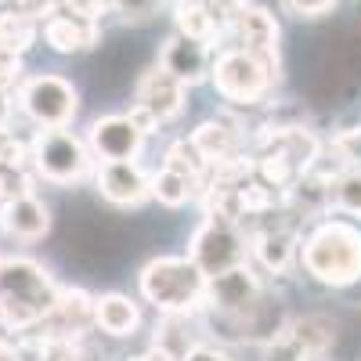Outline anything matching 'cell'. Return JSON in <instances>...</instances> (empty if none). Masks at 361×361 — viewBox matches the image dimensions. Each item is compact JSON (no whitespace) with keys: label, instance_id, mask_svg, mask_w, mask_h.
I'll list each match as a JSON object with an SVG mask.
<instances>
[{"label":"cell","instance_id":"obj_1","mask_svg":"<svg viewBox=\"0 0 361 361\" xmlns=\"http://www.w3.org/2000/svg\"><path fill=\"white\" fill-rule=\"evenodd\" d=\"M58 304V286L51 271L29 257H0V322L29 329L47 322Z\"/></svg>","mask_w":361,"mask_h":361},{"label":"cell","instance_id":"obj_2","mask_svg":"<svg viewBox=\"0 0 361 361\" xmlns=\"http://www.w3.org/2000/svg\"><path fill=\"white\" fill-rule=\"evenodd\" d=\"M304 267L325 286H354L361 279V231L347 221H325L304 238Z\"/></svg>","mask_w":361,"mask_h":361},{"label":"cell","instance_id":"obj_3","mask_svg":"<svg viewBox=\"0 0 361 361\" xmlns=\"http://www.w3.org/2000/svg\"><path fill=\"white\" fill-rule=\"evenodd\" d=\"M206 282L192 257H159L141 267V296L163 314H192L206 304Z\"/></svg>","mask_w":361,"mask_h":361},{"label":"cell","instance_id":"obj_4","mask_svg":"<svg viewBox=\"0 0 361 361\" xmlns=\"http://www.w3.org/2000/svg\"><path fill=\"white\" fill-rule=\"evenodd\" d=\"M188 257L199 264V271L206 279H217V275H224V271L246 264V238L235 228V221L206 214V221L192 235Z\"/></svg>","mask_w":361,"mask_h":361},{"label":"cell","instance_id":"obj_5","mask_svg":"<svg viewBox=\"0 0 361 361\" xmlns=\"http://www.w3.org/2000/svg\"><path fill=\"white\" fill-rule=\"evenodd\" d=\"M18 105L22 112L33 119L37 127L51 130V127H69L73 116H76V87L66 76H54V73H40V76H29L18 90Z\"/></svg>","mask_w":361,"mask_h":361},{"label":"cell","instance_id":"obj_6","mask_svg":"<svg viewBox=\"0 0 361 361\" xmlns=\"http://www.w3.org/2000/svg\"><path fill=\"white\" fill-rule=\"evenodd\" d=\"M33 166L40 177L54 180V185H76L90 173V148L66 127H51L37 134Z\"/></svg>","mask_w":361,"mask_h":361},{"label":"cell","instance_id":"obj_7","mask_svg":"<svg viewBox=\"0 0 361 361\" xmlns=\"http://www.w3.org/2000/svg\"><path fill=\"white\" fill-rule=\"evenodd\" d=\"M214 87H217V94L235 102V105H253L264 98V90L275 83V76H271L257 58L243 47H228L217 54V62H214Z\"/></svg>","mask_w":361,"mask_h":361},{"label":"cell","instance_id":"obj_8","mask_svg":"<svg viewBox=\"0 0 361 361\" xmlns=\"http://www.w3.org/2000/svg\"><path fill=\"white\" fill-rule=\"evenodd\" d=\"M206 304L221 314H228V318H235V322H253L257 311L264 307L260 279L246 264H238V267H231L224 275L206 282Z\"/></svg>","mask_w":361,"mask_h":361},{"label":"cell","instance_id":"obj_9","mask_svg":"<svg viewBox=\"0 0 361 361\" xmlns=\"http://www.w3.org/2000/svg\"><path fill=\"white\" fill-rule=\"evenodd\" d=\"M145 130L134 123V116H102L90 123L87 130V148L105 163H123V159H137L145 148Z\"/></svg>","mask_w":361,"mask_h":361},{"label":"cell","instance_id":"obj_10","mask_svg":"<svg viewBox=\"0 0 361 361\" xmlns=\"http://www.w3.org/2000/svg\"><path fill=\"white\" fill-rule=\"evenodd\" d=\"M231 29L238 37V47L250 51L271 76H279V22H275V15H271L267 8L250 4Z\"/></svg>","mask_w":361,"mask_h":361},{"label":"cell","instance_id":"obj_11","mask_svg":"<svg viewBox=\"0 0 361 361\" xmlns=\"http://www.w3.org/2000/svg\"><path fill=\"white\" fill-rule=\"evenodd\" d=\"M159 66L173 80L192 87V83H202L209 73H214V51H209V44H202V40H192L185 33H173L163 44V51H159Z\"/></svg>","mask_w":361,"mask_h":361},{"label":"cell","instance_id":"obj_12","mask_svg":"<svg viewBox=\"0 0 361 361\" xmlns=\"http://www.w3.org/2000/svg\"><path fill=\"white\" fill-rule=\"evenodd\" d=\"M134 109L148 112L156 123H170L185 112V83L173 80L163 66H156L152 73H145L137 83V102Z\"/></svg>","mask_w":361,"mask_h":361},{"label":"cell","instance_id":"obj_13","mask_svg":"<svg viewBox=\"0 0 361 361\" xmlns=\"http://www.w3.org/2000/svg\"><path fill=\"white\" fill-rule=\"evenodd\" d=\"M98 192L116 206H137L152 195V177H148L134 159L123 163H102L98 170Z\"/></svg>","mask_w":361,"mask_h":361},{"label":"cell","instance_id":"obj_14","mask_svg":"<svg viewBox=\"0 0 361 361\" xmlns=\"http://www.w3.org/2000/svg\"><path fill=\"white\" fill-rule=\"evenodd\" d=\"M44 40L58 54H76L98 44V18L73 15V11H54L44 22Z\"/></svg>","mask_w":361,"mask_h":361},{"label":"cell","instance_id":"obj_15","mask_svg":"<svg viewBox=\"0 0 361 361\" xmlns=\"http://www.w3.org/2000/svg\"><path fill=\"white\" fill-rule=\"evenodd\" d=\"M0 224L8 228V235L33 243V238H44L47 235L51 214H47V206L33 192H15L4 206H0Z\"/></svg>","mask_w":361,"mask_h":361},{"label":"cell","instance_id":"obj_16","mask_svg":"<svg viewBox=\"0 0 361 361\" xmlns=\"http://www.w3.org/2000/svg\"><path fill=\"white\" fill-rule=\"evenodd\" d=\"M94 304L98 300L94 296H87L83 289H66V293H58V304H54V311H51V325L58 329L54 336H80L83 329L94 322Z\"/></svg>","mask_w":361,"mask_h":361},{"label":"cell","instance_id":"obj_17","mask_svg":"<svg viewBox=\"0 0 361 361\" xmlns=\"http://www.w3.org/2000/svg\"><path fill=\"white\" fill-rule=\"evenodd\" d=\"M192 145L199 148V156L206 163L221 166V163H231L238 156V130L231 123H224V119H206V123L195 127Z\"/></svg>","mask_w":361,"mask_h":361},{"label":"cell","instance_id":"obj_18","mask_svg":"<svg viewBox=\"0 0 361 361\" xmlns=\"http://www.w3.org/2000/svg\"><path fill=\"white\" fill-rule=\"evenodd\" d=\"M94 322L109 336H134V329L141 325V311H137V304L130 296L105 293V296H98V304H94Z\"/></svg>","mask_w":361,"mask_h":361},{"label":"cell","instance_id":"obj_19","mask_svg":"<svg viewBox=\"0 0 361 361\" xmlns=\"http://www.w3.org/2000/svg\"><path fill=\"white\" fill-rule=\"evenodd\" d=\"M253 253L267 271H286L296 253V235L289 228H264L253 235Z\"/></svg>","mask_w":361,"mask_h":361},{"label":"cell","instance_id":"obj_20","mask_svg":"<svg viewBox=\"0 0 361 361\" xmlns=\"http://www.w3.org/2000/svg\"><path fill=\"white\" fill-rule=\"evenodd\" d=\"M195 336H199V333H195V322H192L188 314H163L152 347L166 350V354L177 357V361H185V357L195 350Z\"/></svg>","mask_w":361,"mask_h":361},{"label":"cell","instance_id":"obj_21","mask_svg":"<svg viewBox=\"0 0 361 361\" xmlns=\"http://www.w3.org/2000/svg\"><path fill=\"white\" fill-rule=\"evenodd\" d=\"M173 22H177V33H185L192 40H202V44H214L221 37V25L214 22V15L206 11L202 0H177L173 4Z\"/></svg>","mask_w":361,"mask_h":361},{"label":"cell","instance_id":"obj_22","mask_svg":"<svg viewBox=\"0 0 361 361\" xmlns=\"http://www.w3.org/2000/svg\"><path fill=\"white\" fill-rule=\"evenodd\" d=\"M37 33H40V22L29 18L25 11H18V8L0 11V51H8V54H25L29 47H33Z\"/></svg>","mask_w":361,"mask_h":361},{"label":"cell","instance_id":"obj_23","mask_svg":"<svg viewBox=\"0 0 361 361\" xmlns=\"http://www.w3.org/2000/svg\"><path fill=\"white\" fill-rule=\"evenodd\" d=\"M286 340L300 357H318V354L329 350V343H333V325H329L325 318H304V322H296L289 329Z\"/></svg>","mask_w":361,"mask_h":361},{"label":"cell","instance_id":"obj_24","mask_svg":"<svg viewBox=\"0 0 361 361\" xmlns=\"http://www.w3.org/2000/svg\"><path fill=\"white\" fill-rule=\"evenodd\" d=\"M195 188H199V177L192 173H180V170H170L163 166L156 177H152V195L163 202V206H185L195 199Z\"/></svg>","mask_w":361,"mask_h":361},{"label":"cell","instance_id":"obj_25","mask_svg":"<svg viewBox=\"0 0 361 361\" xmlns=\"http://www.w3.org/2000/svg\"><path fill=\"white\" fill-rule=\"evenodd\" d=\"M73 340L69 336H33V340H22L18 343V361H73Z\"/></svg>","mask_w":361,"mask_h":361},{"label":"cell","instance_id":"obj_26","mask_svg":"<svg viewBox=\"0 0 361 361\" xmlns=\"http://www.w3.org/2000/svg\"><path fill=\"white\" fill-rule=\"evenodd\" d=\"M329 199L347 214H361V170H347L329 185Z\"/></svg>","mask_w":361,"mask_h":361},{"label":"cell","instance_id":"obj_27","mask_svg":"<svg viewBox=\"0 0 361 361\" xmlns=\"http://www.w3.org/2000/svg\"><path fill=\"white\" fill-rule=\"evenodd\" d=\"M166 166H170V170H180V173L199 177L202 166H206V159L199 156V148L185 137V141H173V145L166 148Z\"/></svg>","mask_w":361,"mask_h":361},{"label":"cell","instance_id":"obj_28","mask_svg":"<svg viewBox=\"0 0 361 361\" xmlns=\"http://www.w3.org/2000/svg\"><path fill=\"white\" fill-rule=\"evenodd\" d=\"M202 4H206L209 15H214V22L221 25V33H224V29H231L238 22V15L250 8V0H202Z\"/></svg>","mask_w":361,"mask_h":361},{"label":"cell","instance_id":"obj_29","mask_svg":"<svg viewBox=\"0 0 361 361\" xmlns=\"http://www.w3.org/2000/svg\"><path fill=\"white\" fill-rule=\"evenodd\" d=\"M105 4L116 8L127 22H145V18H152L163 8V0H105Z\"/></svg>","mask_w":361,"mask_h":361},{"label":"cell","instance_id":"obj_30","mask_svg":"<svg viewBox=\"0 0 361 361\" xmlns=\"http://www.w3.org/2000/svg\"><path fill=\"white\" fill-rule=\"evenodd\" d=\"M58 4H62V0H18V11H25L29 18H37L40 25L58 11Z\"/></svg>","mask_w":361,"mask_h":361},{"label":"cell","instance_id":"obj_31","mask_svg":"<svg viewBox=\"0 0 361 361\" xmlns=\"http://www.w3.org/2000/svg\"><path fill=\"white\" fill-rule=\"evenodd\" d=\"M22 66H18V54H8V51H0V90L11 87L18 80Z\"/></svg>","mask_w":361,"mask_h":361},{"label":"cell","instance_id":"obj_32","mask_svg":"<svg viewBox=\"0 0 361 361\" xmlns=\"http://www.w3.org/2000/svg\"><path fill=\"white\" fill-rule=\"evenodd\" d=\"M286 4H289L296 15H307V18H314V15H325L329 8L336 4V0H286Z\"/></svg>","mask_w":361,"mask_h":361},{"label":"cell","instance_id":"obj_33","mask_svg":"<svg viewBox=\"0 0 361 361\" xmlns=\"http://www.w3.org/2000/svg\"><path fill=\"white\" fill-rule=\"evenodd\" d=\"M0 361H18V343L11 336V325L0 322Z\"/></svg>","mask_w":361,"mask_h":361},{"label":"cell","instance_id":"obj_34","mask_svg":"<svg viewBox=\"0 0 361 361\" xmlns=\"http://www.w3.org/2000/svg\"><path fill=\"white\" fill-rule=\"evenodd\" d=\"M185 361H231L228 354H221V350H214V347H195Z\"/></svg>","mask_w":361,"mask_h":361},{"label":"cell","instance_id":"obj_35","mask_svg":"<svg viewBox=\"0 0 361 361\" xmlns=\"http://www.w3.org/2000/svg\"><path fill=\"white\" fill-rule=\"evenodd\" d=\"M137 361H177V357H170L166 350H159V347H152V350H148V354H141Z\"/></svg>","mask_w":361,"mask_h":361},{"label":"cell","instance_id":"obj_36","mask_svg":"<svg viewBox=\"0 0 361 361\" xmlns=\"http://www.w3.org/2000/svg\"><path fill=\"white\" fill-rule=\"evenodd\" d=\"M4 192H8V188H4V177H0V206H4Z\"/></svg>","mask_w":361,"mask_h":361}]
</instances>
